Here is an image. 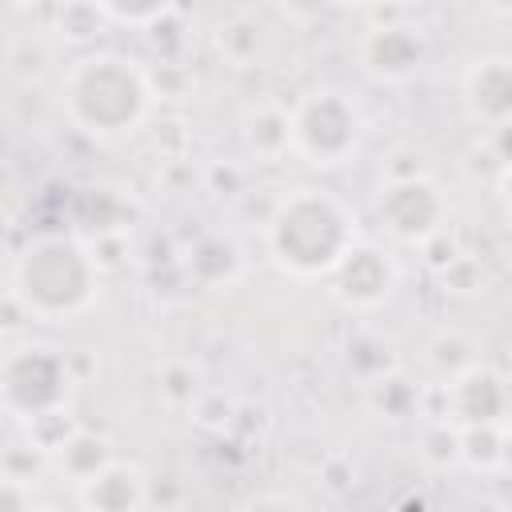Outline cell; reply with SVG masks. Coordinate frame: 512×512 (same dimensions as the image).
I'll return each mask as SVG.
<instances>
[{
    "label": "cell",
    "instance_id": "6da1fadb",
    "mask_svg": "<svg viewBox=\"0 0 512 512\" xmlns=\"http://www.w3.org/2000/svg\"><path fill=\"white\" fill-rule=\"evenodd\" d=\"M264 244L280 272L296 280H328L360 244L356 216L320 188H296L276 200L264 220Z\"/></svg>",
    "mask_w": 512,
    "mask_h": 512
},
{
    "label": "cell",
    "instance_id": "7a4b0ae2",
    "mask_svg": "<svg viewBox=\"0 0 512 512\" xmlns=\"http://www.w3.org/2000/svg\"><path fill=\"white\" fill-rule=\"evenodd\" d=\"M60 104L72 128L96 140L128 136L152 108L148 72L124 52H80L60 72Z\"/></svg>",
    "mask_w": 512,
    "mask_h": 512
},
{
    "label": "cell",
    "instance_id": "3957f363",
    "mask_svg": "<svg viewBox=\"0 0 512 512\" xmlns=\"http://www.w3.org/2000/svg\"><path fill=\"white\" fill-rule=\"evenodd\" d=\"M8 296L24 304L32 320L60 324L88 312L100 296V264L76 236H36L12 256Z\"/></svg>",
    "mask_w": 512,
    "mask_h": 512
},
{
    "label": "cell",
    "instance_id": "277c9868",
    "mask_svg": "<svg viewBox=\"0 0 512 512\" xmlns=\"http://www.w3.org/2000/svg\"><path fill=\"white\" fill-rule=\"evenodd\" d=\"M72 368L68 356L44 340H24L4 352L0 364V400L16 424H28L44 412L68 408Z\"/></svg>",
    "mask_w": 512,
    "mask_h": 512
},
{
    "label": "cell",
    "instance_id": "5b68a950",
    "mask_svg": "<svg viewBox=\"0 0 512 512\" xmlns=\"http://www.w3.org/2000/svg\"><path fill=\"white\" fill-rule=\"evenodd\" d=\"M364 120L340 88H316L292 108V152L312 168H340L360 152Z\"/></svg>",
    "mask_w": 512,
    "mask_h": 512
},
{
    "label": "cell",
    "instance_id": "8992f818",
    "mask_svg": "<svg viewBox=\"0 0 512 512\" xmlns=\"http://www.w3.org/2000/svg\"><path fill=\"white\" fill-rule=\"evenodd\" d=\"M376 220L396 244L424 248L448 224V196L432 176L420 180H384L376 192Z\"/></svg>",
    "mask_w": 512,
    "mask_h": 512
},
{
    "label": "cell",
    "instance_id": "52a82bcc",
    "mask_svg": "<svg viewBox=\"0 0 512 512\" xmlns=\"http://www.w3.org/2000/svg\"><path fill=\"white\" fill-rule=\"evenodd\" d=\"M400 284V268H396V256L380 244H368L360 240L340 264L336 272L328 276V292L340 308L348 312H376L380 304L392 300Z\"/></svg>",
    "mask_w": 512,
    "mask_h": 512
},
{
    "label": "cell",
    "instance_id": "ba28073f",
    "mask_svg": "<svg viewBox=\"0 0 512 512\" xmlns=\"http://www.w3.org/2000/svg\"><path fill=\"white\" fill-rule=\"evenodd\" d=\"M424 56H428V40L412 24H376L360 36V64L384 84H400L416 76Z\"/></svg>",
    "mask_w": 512,
    "mask_h": 512
},
{
    "label": "cell",
    "instance_id": "9c48e42d",
    "mask_svg": "<svg viewBox=\"0 0 512 512\" xmlns=\"http://www.w3.org/2000/svg\"><path fill=\"white\" fill-rule=\"evenodd\" d=\"M448 388V420L456 428H476V424H504L512 408L508 380L492 372L488 364L464 372L460 380L444 384Z\"/></svg>",
    "mask_w": 512,
    "mask_h": 512
},
{
    "label": "cell",
    "instance_id": "30bf717a",
    "mask_svg": "<svg viewBox=\"0 0 512 512\" xmlns=\"http://www.w3.org/2000/svg\"><path fill=\"white\" fill-rule=\"evenodd\" d=\"M464 108L488 132L512 124V56H480L468 64Z\"/></svg>",
    "mask_w": 512,
    "mask_h": 512
},
{
    "label": "cell",
    "instance_id": "8fae6325",
    "mask_svg": "<svg viewBox=\"0 0 512 512\" xmlns=\"http://www.w3.org/2000/svg\"><path fill=\"white\" fill-rule=\"evenodd\" d=\"M148 476L140 472V464L128 460H112L104 472H96L88 484L76 488L80 508L84 512H140L148 504Z\"/></svg>",
    "mask_w": 512,
    "mask_h": 512
},
{
    "label": "cell",
    "instance_id": "7c38bea8",
    "mask_svg": "<svg viewBox=\"0 0 512 512\" xmlns=\"http://www.w3.org/2000/svg\"><path fill=\"white\" fill-rule=\"evenodd\" d=\"M240 136L256 160H280L284 152H292V112L280 104H256L248 108Z\"/></svg>",
    "mask_w": 512,
    "mask_h": 512
},
{
    "label": "cell",
    "instance_id": "4fadbf2b",
    "mask_svg": "<svg viewBox=\"0 0 512 512\" xmlns=\"http://www.w3.org/2000/svg\"><path fill=\"white\" fill-rule=\"evenodd\" d=\"M112 460H116V456H112L108 436L80 428V432H76V436H72V440L52 456V468H56L60 476H68V480L80 488V484H88L96 472H104Z\"/></svg>",
    "mask_w": 512,
    "mask_h": 512
},
{
    "label": "cell",
    "instance_id": "5bb4252c",
    "mask_svg": "<svg viewBox=\"0 0 512 512\" xmlns=\"http://www.w3.org/2000/svg\"><path fill=\"white\" fill-rule=\"evenodd\" d=\"M424 360H428V368H432V376H436L440 384H452V380H460L464 372H472V368L484 364V360H480V344H476L472 336L456 332V328L436 332V336L424 344Z\"/></svg>",
    "mask_w": 512,
    "mask_h": 512
},
{
    "label": "cell",
    "instance_id": "9a60e30c",
    "mask_svg": "<svg viewBox=\"0 0 512 512\" xmlns=\"http://www.w3.org/2000/svg\"><path fill=\"white\" fill-rule=\"evenodd\" d=\"M364 400H368V408L376 416L396 420V424L400 420H412V416H424V388L412 384L400 368L388 372V376H380V380H372V384H364Z\"/></svg>",
    "mask_w": 512,
    "mask_h": 512
},
{
    "label": "cell",
    "instance_id": "2e32d148",
    "mask_svg": "<svg viewBox=\"0 0 512 512\" xmlns=\"http://www.w3.org/2000/svg\"><path fill=\"white\" fill-rule=\"evenodd\" d=\"M188 268H192V276H196L200 284H228V280L240 272V248H236L228 236L208 232V236H200V240L192 244Z\"/></svg>",
    "mask_w": 512,
    "mask_h": 512
},
{
    "label": "cell",
    "instance_id": "e0dca14e",
    "mask_svg": "<svg viewBox=\"0 0 512 512\" xmlns=\"http://www.w3.org/2000/svg\"><path fill=\"white\" fill-rule=\"evenodd\" d=\"M508 424H476V428H460V464H468L472 472L496 476L504 468V452H508Z\"/></svg>",
    "mask_w": 512,
    "mask_h": 512
},
{
    "label": "cell",
    "instance_id": "ac0fdd59",
    "mask_svg": "<svg viewBox=\"0 0 512 512\" xmlns=\"http://www.w3.org/2000/svg\"><path fill=\"white\" fill-rule=\"evenodd\" d=\"M108 16H104V4H88V0H76V4H60L52 12V32L64 40V44H76V48H88L96 44L100 32H108Z\"/></svg>",
    "mask_w": 512,
    "mask_h": 512
},
{
    "label": "cell",
    "instance_id": "d6986e66",
    "mask_svg": "<svg viewBox=\"0 0 512 512\" xmlns=\"http://www.w3.org/2000/svg\"><path fill=\"white\" fill-rule=\"evenodd\" d=\"M344 364H348V372H352L356 380L372 384V380L396 372V352H392V344H388L384 336H376V332H356V336L344 344Z\"/></svg>",
    "mask_w": 512,
    "mask_h": 512
},
{
    "label": "cell",
    "instance_id": "ffe728a7",
    "mask_svg": "<svg viewBox=\"0 0 512 512\" xmlns=\"http://www.w3.org/2000/svg\"><path fill=\"white\" fill-rule=\"evenodd\" d=\"M216 48L232 60V64H252L256 56H260V48H264V28L256 24V20H248V16H232V20H224L220 28H216Z\"/></svg>",
    "mask_w": 512,
    "mask_h": 512
},
{
    "label": "cell",
    "instance_id": "44dd1931",
    "mask_svg": "<svg viewBox=\"0 0 512 512\" xmlns=\"http://www.w3.org/2000/svg\"><path fill=\"white\" fill-rule=\"evenodd\" d=\"M200 396V372L188 360H168L160 368V400L168 408H196Z\"/></svg>",
    "mask_w": 512,
    "mask_h": 512
},
{
    "label": "cell",
    "instance_id": "7402d4cb",
    "mask_svg": "<svg viewBox=\"0 0 512 512\" xmlns=\"http://www.w3.org/2000/svg\"><path fill=\"white\" fill-rule=\"evenodd\" d=\"M24 428V436L32 440V444H40L48 456H56L76 432H80V424L72 420V412L68 408H56V412H44V416H36V420H28V424H20Z\"/></svg>",
    "mask_w": 512,
    "mask_h": 512
},
{
    "label": "cell",
    "instance_id": "603a6c76",
    "mask_svg": "<svg viewBox=\"0 0 512 512\" xmlns=\"http://www.w3.org/2000/svg\"><path fill=\"white\" fill-rule=\"evenodd\" d=\"M420 456L432 468H452L460 464V428L452 420H428L420 432Z\"/></svg>",
    "mask_w": 512,
    "mask_h": 512
},
{
    "label": "cell",
    "instance_id": "cb8c5ba5",
    "mask_svg": "<svg viewBox=\"0 0 512 512\" xmlns=\"http://www.w3.org/2000/svg\"><path fill=\"white\" fill-rule=\"evenodd\" d=\"M48 468H52V456H48L40 444H32L28 436H24V440H12V444L4 448V480L36 484Z\"/></svg>",
    "mask_w": 512,
    "mask_h": 512
},
{
    "label": "cell",
    "instance_id": "d4e9b609",
    "mask_svg": "<svg viewBox=\"0 0 512 512\" xmlns=\"http://www.w3.org/2000/svg\"><path fill=\"white\" fill-rule=\"evenodd\" d=\"M168 12H172V4H104L108 24H120V28H132V32H148Z\"/></svg>",
    "mask_w": 512,
    "mask_h": 512
},
{
    "label": "cell",
    "instance_id": "484cf974",
    "mask_svg": "<svg viewBox=\"0 0 512 512\" xmlns=\"http://www.w3.org/2000/svg\"><path fill=\"white\" fill-rule=\"evenodd\" d=\"M440 284H444V292H456V296L480 292V288H484V268H480V260H476V256L460 252V256L440 272Z\"/></svg>",
    "mask_w": 512,
    "mask_h": 512
},
{
    "label": "cell",
    "instance_id": "4316f807",
    "mask_svg": "<svg viewBox=\"0 0 512 512\" xmlns=\"http://www.w3.org/2000/svg\"><path fill=\"white\" fill-rule=\"evenodd\" d=\"M384 176L388 180H420V176H432L428 172V156L420 148H412V144L392 148L388 160H384Z\"/></svg>",
    "mask_w": 512,
    "mask_h": 512
},
{
    "label": "cell",
    "instance_id": "83f0119b",
    "mask_svg": "<svg viewBox=\"0 0 512 512\" xmlns=\"http://www.w3.org/2000/svg\"><path fill=\"white\" fill-rule=\"evenodd\" d=\"M0 488H4V496H0V512H36V508H32V484L4 480Z\"/></svg>",
    "mask_w": 512,
    "mask_h": 512
},
{
    "label": "cell",
    "instance_id": "f1b7e54d",
    "mask_svg": "<svg viewBox=\"0 0 512 512\" xmlns=\"http://www.w3.org/2000/svg\"><path fill=\"white\" fill-rule=\"evenodd\" d=\"M240 512H300V504L292 496H284V492H260V496L244 500Z\"/></svg>",
    "mask_w": 512,
    "mask_h": 512
},
{
    "label": "cell",
    "instance_id": "f546056e",
    "mask_svg": "<svg viewBox=\"0 0 512 512\" xmlns=\"http://www.w3.org/2000/svg\"><path fill=\"white\" fill-rule=\"evenodd\" d=\"M488 144H492V152H496V160H500V172H508V168H512V124L496 128Z\"/></svg>",
    "mask_w": 512,
    "mask_h": 512
},
{
    "label": "cell",
    "instance_id": "4dcf8cb0",
    "mask_svg": "<svg viewBox=\"0 0 512 512\" xmlns=\"http://www.w3.org/2000/svg\"><path fill=\"white\" fill-rule=\"evenodd\" d=\"M492 500H496L504 512H512V468H500V472L492 476Z\"/></svg>",
    "mask_w": 512,
    "mask_h": 512
},
{
    "label": "cell",
    "instance_id": "1f68e13d",
    "mask_svg": "<svg viewBox=\"0 0 512 512\" xmlns=\"http://www.w3.org/2000/svg\"><path fill=\"white\" fill-rule=\"evenodd\" d=\"M500 188H504V200L512 204V168H508V172H500Z\"/></svg>",
    "mask_w": 512,
    "mask_h": 512
},
{
    "label": "cell",
    "instance_id": "d6a6232c",
    "mask_svg": "<svg viewBox=\"0 0 512 512\" xmlns=\"http://www.w3.org/2000/svg\"><path fill=\"white\" fill-rule=\"evenodd\" d=\"M36 512H60V508H36Z\"/></svg>",
    "mask_w": 512,
    "mask_h": 512
}]
</instances>
